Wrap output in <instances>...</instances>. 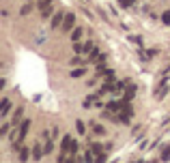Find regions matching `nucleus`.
Here are the masks:
<instances>
[{"instance_id":"1","label":"nucleus","mask_w":170,"mask_h":163,"mask_svg":"<svg viewBox=\"0 0 170 163\" xmlns=\"http://www.w3.org/2000/svg\"><path fill=\"white\" fill-rule=\"evenodd\" d=\"M60 148L63 153H69V155H76L78 150V142L71 137V135H63V142H60Z\"/></svg>"},{"instance_id":"2","label":"nucleus","mask_w":170,"mask_h":163,"mask_svg":"<svg viewBox=\"0 0 170 163\" xmlns=\"http://www.w3.org/2000/svg\"><path fill=\"white\" fill-rule=\"evenodd\" d=\"M73 28H76V15H73V13H67V15H65V22H63V30L69 32V30H73Z\"/></svg>"},{"instance_id":"3","label":"nucleus","mask_w":170,"mask_h":163,"mask_svg":"<svg viewBox=\"0 0 170 163\" xmlns=\"http://www.w3.org/2000/svg\"><path fill=\"white\" fill-rule=\"evenodd\" d=\"M65 15H67V13H60V11L52 15V22H50L52 30H54V28H58V26H63V22H65Z\"/></svg>"},{"instance_id":"4","label":"nucleus","mask_w":170,"mask_h":163,"mask_svg":"<svg viewBox=\"0 0 170 163\" xmlns=\"http://www.w3.org/2000/svg\"><path fill=\"white\" fill-rule=\"evenodd\" d=\"M30 124H33V122L28 120V118H26V120H22V124H20V142H22V140L28 135V131H30Z\"/></svg>"},{"instance_id":"5","label":"nucleus","mask_w":170,"mask_h":163,"mask_svg":"<svg viewBox=\"0 0 170 163\" xmlns=\"http://www.w3.org/2000/svg\"><path fill=\"white\" fill-rule=\"evenodd\" d=\"M9 107H11V101L7 97H2V101H0V116H7L9 114Z\"/></svg>"},{"instance_id":"6","label":"nucleus","mask_w":170,"mask_h":163,"mask_svg":"<svg viewBox=\"0 0 170 163\" xmlns=\"http://www.w3.org/2000/svg\"><path fill=\"white\" fill-rule=\"evenodd\" d=\"M43 155H45V150L41 148V144H35V146H33V159H35V161H39Z\"/></svg>"},{"instance_id":"7","label":"nucleus","mask_w":170,"mask_h":163,"mask_svg":"<svg viewBox=\"0 0 170 163\" xmlns=\"http://www.w3.org/2000/svg\"><path fill=\"white\" fill-rule=\"evenodd\" d=\"M108 110L121 114V110H123V101H110V103H108Z\"/></svg>"},{"instance_id":"8","label":"nucleus","mask_w":170,"mask_h":163,"mask_svg":"<svg viewBox=\"0 0 170 163\" xmlns=\"http://www.w3.org/2000/svg\"><path fill=\"white\" fill-rule=\"evenodd\" d=\"M22 114H24V110H22V107H17V110H15V114H13V124H15V127H20V124H22Z\"/></svg>"},{"instance_id":"9","label":"nucleus","mask_w":170,"mask_h":163,"mask_svg":"<svg viewBox=\"0 0 170 163\" xmlns=\"http://www.w3.org/2000/svg\"><path fill=\"white\" fill-rule=\"evenodd\" d=\"M82 35H84V30L82 28H73V32H71V41L76 43V41H80L82 39Z\"/></svg>"},{"instance_id":"10","label":"nucleus","mask_w":170,"mask_h":163,"mask_svg":"<svg viewBox=\"0 0 170 163\" xmlns=\"http://www.w3.org/2000/svg\"><path fill=\"white\" fill-rule=\"evenodd\" d=\"M69 75H71L73 80H78V77H82V75H86V69H82V67H80V69H73V71H71Z\"/></svg>"},{"instance_id":"11","label":"nucleus","mask_w":170,"mask_h":163,"mask_svg":"<svg viewBox=\"0 0 170 163\" xmlns=\"http://www.w3.org/2000/svg\"><path fill=\"white\" fill-rule=\"evenodd\" d=\"M50 4H54V0H37V4H35V6H37L39 11H43V9H45V6H50Z\"/></svg>"},{"instance_id":"12","label":"nucleus","mask_w":170,"mask_h":163,"mask_svg":"<svg viewBox=\"0 0 170 163\" xmlns=\"http://www.w3.org/2000/svg\"><path fill=\"white\" fill-rule=\"evenodd\" d=\"M133 94H136V86H127V90H125V101H131Z\"/></svg>"},{"instance_id":"13","label":"nucleus","mask_w":170,"mask_h":163,"mask_svg":"<svg viewBox=\"0 0 170 163\" xmlns=\"http://www.w3.org/2000/svg\"><path fill=\"white\" fill-rule=\"evenodd\" d=\"M129 41H131L133 45H138V47H142V37H140V35H129Z\"/></svg>"},{"instance_id":"14","label":"nucleus","mask_w":170,"mask_h":163,"mask_svg":"<svg viewBox=\"0 0 170 163\" xmlns=\"http://www.w3.org/2000/svg\"><path fill=\"white\" fill-rule=\"evenodd\" d=\"M155 54H157V49H146V52H142V60H151Z\"/></svg>"},{"instance_id":"15","label":"nucleus","mask_w":170,"mask_h":163,"mask_svg":"<svg viewBox=\"0 0 170 163\" xmlns=\"http://www.w3.org/2000/svg\"><path fill=\"white\" fill-rule=\"evenodd\" d=\"M166 92H168V86H166V82H164V84L159 86V90H157V99H164Z\"/></svg>"},{"instance_id":"16","label":"nucleus","mask_w":170,"mask_h":163,"mask_svg":"<svg viewBox=\"0 0 170 163\" xmlns=\"http://www.w3.org/2000/svg\"><path fill=\"white\" fill-rule=\"evenodd\" d=\"M30 153H33V150H30ZM30 153H28V148H22V150H20V161L26 163V161H28V155H30Z\"/></svg>"},{"instance_id":"17","label":"nucleus","mask_w":170,"mask_h":163,"mask_svg":"<svg viewBox=\"0 0 170 163\" xmlns=\"http://www.w3.org/2000/svg\"><path fill=\"white\" fill-rule=\"evenodd\" d=\"M52 13H54V6L50 4V6H45V9H43V11H41V17H43V19H47V17H50Z\"/></svg>"},{"instance_id":"18","label":"nucleus","mask_w":170,"mask_h":163,"mask_svg":"<svg viewBox=\"0 0 170 163\" xmlns=\"http://www.w3.org/2000/svg\"><path fill=\"white\" fill-rule=\"evenodd\" d=\"M90 150H93L95 155H99V153H103V146H101L99 142H93V146H90Z\"/></svg>"},{"instance_id":"19","label":"nucleus","mask_w":170,"mask_h":163,"mask_svg":"<svg viewBox=\"0 0 170 163\" xmlns=\"http://www.w3.org/2000/svg\"><path fill=\"white\" fill-rule=\"evenodd\" d=\"M76 129H78V133H80V135H84V133H86V124L82 120H76Z\"/></svg>"},{"instance_id":"20","label":"nucleus","mask_w":170,"mask_h":163,"mask_svg":"<svg viewBox=\"0 0 170 163\" xmlns=\"http://www.w3.org/2000/svg\"><path fill=\"white\" fill-rule=\"evenodd\" d=\"M93 131H95L97 135H103V133H106V127H103V124H93Z\"/></svg>"},{"instance_id":"21","label":"nucleus","mask_w":170,"mask_h":163,"mask_svg":"<svg viewBox=\"0 0 170 163\" xmlns=\"http://www.w3.org/2000/svg\"><path fill=\"white\" fill-rule=\"evenodd\" d=\"M162 161H164V163L170 161V146H166V148H164V153H162Z\"/></svg>"},{"instance_id":"22","label":"nucleus","mask_w":170,"mask_h":163,"mask_svg":"<svg viewBox=\"0 0 170 163\" xmlns=\"http://www.w3.org/2000/svg\"><path fill=\"white\" fill-rule=\"evenodd\" d=\"M30 11H33V2H28V4H24V6H22V11H20V13H22V15H28V13H30Z\"/></svg>"},{"instance_id":"23","label":"nucleus","mask_w":170,"mask_h":163,"mask_svg":"<svg viewBox=\"0 0 170 163\" xmlns=\"http://www.w3.org/2000/svg\"><path fill=\"white\" fill-rule=\"evenodd\" d=\"M162 22H164L166 26H170V9H168V11H164V13H162Z\"/></svg>"},{"instance_id":"24","label":"nucleus","mask_w":170,"mask_h":163,"mask_svg":"<svg viewBox=\"0 0 170 163\" xmlns=\"http://www.w3.org/2000/svg\"><path fill=\"white\" fill-rule=\"evenodd\" d=\"M93 155H95L93 150H86V153H84V163H95V161H93Z\"/></svg>"},{"instance_id":"25","label":"nucleus","mask_w":170,"mask_h":163,"mask_svg":"<svg viewBox=\"0 0 170 163\" xmlns=\"http://www.w3.org/2000/svg\"><path fill=\"white\" fill-rule=\"evenodd\" d=\"M52 148H54V142H52V140H47V142H45V148H43V150H45V155H47V153H52Z\"/></svg>"},{"instance_id":"26","label":"nucleus","mask_w":170,"mask_h":163,"mask_svg":"<svg viewBox=\"0 0 170 163\" xmlns=\"http://www.w3.org/2000/svg\"><path fill=\"white\" fill-rule=\"evenodd\" d=\"M133 2H136V0H121V6H123V9H129Z\"/></svg>"},{"instance_id":"27","label":"nucleus","mask_w":170,"mask_h":163,"mask_svg":"<svg viewBox=\"0 0 170 163\" xmlns=\"http://www.w3.org/2000/svg\"><path fill=\"white\" fill-rule=\"evenodd\" d=\"M95 163H106V155H103V153H99V155L95 157Z\"/></svg>"},{"instance_id":"28","label":"nucleus","mask_w":170,"mask_h":163,"mask_svg":"<svg viewBox=\"0 0 170 163\" xmlns=\"http://www.w3.org/2000/svg\"><path fill=\"white\" fill-rule=\"evenodd\" d=\"M9 129H11V124H2V127H0V135H7Z\"/></svg>"},{"instance_id":"29","label":"nucleus","mask_w":170,"mask_h":163,"mask_svg":"<svg viewBox=\"0 0 170 163\" xmlns=\"http://www.w3.org/2000/svg\"><path fill=\"white\" fill-rule=\"evenodd\" d=\"M80 62H82V58H80V56H76V58H71V65H73V67H76V65H80Z\"/></svg>"},{"instance_id":"30","label":"nucleus","mask_w":170,"mask_h":163,"mask_svg":"<svg viewBox=\"0 0 170 163\" xmlns=\"http://www.w3.org/2000/svg\"><path fill=\"white\" fill-rule=\"evenodd\" d=\"M71 163H84V159L80 161V159H76V157H73V161H71Z\"/></svg>"}]
</instances>
